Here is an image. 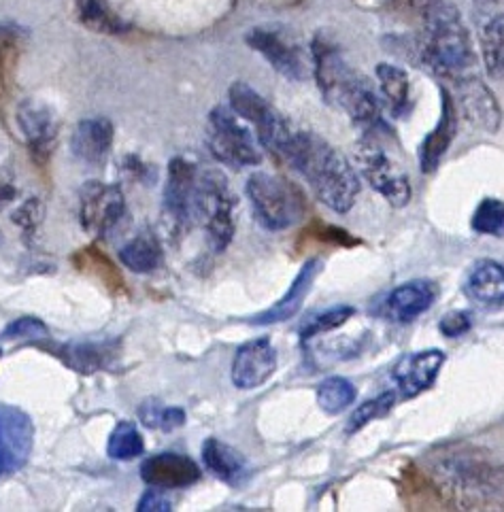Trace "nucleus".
Instances as JSON below:
<instances>
[{"label": "nucleus", "instance_id": "31", "mask_svg": "<svg viewBox=\"0 0 504 512\" xmlns=\"http://www.w3.org/2000/svg\"><path fill=\"white\" fill-rule=\"evenodd\" d=\"M139 419L149 430L173 432L186 423V411L179 406H166L158 398H147L139 406Z\"/></svg>", "mask_w": 504, "mask_h": 512}, {"label": "nucleus", "instance_id": "39", "mask_svg": "<svg viewBox=\"0 0 504 512\" xmlns=\"http://www.w3.org/2000/svg\"><path fill=\"white\" fill-rule=\"evenodd\" d=\"M137 510L139 512H168V510H173V504L158 487H154V489H149V491L143 493V498L139 500Z\"/></svg>", "mask_w": 504, "mask_h": 512}, {"label": "nucleus", "instance_id": "42", "mask_svg": "<svg viewBox=\"0 0 504 512\" xmlns=\"http://www.w3.org/2000/svg\"><path fill=\"white\" fill-rule=\"evenodd\" d=\"M0 357H3V351H0Z\"/></svg>", "mask_w": 504, "mask_h": 512}, {"label": "nucleus", "instance_id": "35", "mask_svg": "<svg viewBox=\"0 0 504 512\" xmlns=\"http://www.w3.org/2000/svg\"><path fill=\"white\" fill-rule=\"evenodd\" d=\"M394 394L392 391H385V394H381V396H377V398H373V400H368V402H364L362 406H358L354 413H351V417H349V423H347V434H356V432H360L364 425H368L371 423L373 419H379V417H383V415H388L390 411H392V406H394Z\"/></svg>", "mask_w": 504, "mask_h": 512}, {"label": "nucleus", "instance_id": "26", "mask_svg": "<svg viewBox=\"0 0 504 512\" xmlns=\"http://www.w3.org/2000/svg\"><path fill=\"white\" fill-rule=\"evenodd\" d=\"M120 262L137 275H149L162 264V247L149 232L134 236L120 249Z\"/></svg>", "mask_w": 504, "mask_h": 512}, {"label": "nucleus", "instance_id": "10", "mask_svg": "<svg viewBox=\"0 0 504 512\" xmlns=\"http://www.w3.org/2000/svg\"><path fill=\"white\" fill-rule=\"evenodd\" d=\"M35 447V425L18 406L0 404V476L20 472Z\"/></svg>", "mask_w": 504, "mask_h": 512}, {"label": "nucleus", "instance_id": "3", "mask_svg": "<svg viewBox=\"0 0 504 512\" xmlns=\"http://www.w3.org/2000/svg\"><path fill=\"white\" fill-rule=\"evenodd\" d=\"M424 62L432 73L456 81L475 75V49L460 11L453 5L439 3L428 13L426 39L422 47Z\"/></svg>", "mask_w": 504, "mask_h": 512}, {"label": "nucleus", "instance_id": "33", "mask_svg": "<svg viewBox=\"0 0 504 512\" xmlns=\"http://www.w3.org/2000/svg\"><path fill=\"white\" fill-rule=\"evenodd\" d=\"M77 7H79L83 24H88L90 28H94L98 32L117 34L126 28L120 17H115L107 9L103 0H77Z\"/></svg>", "mask_w": 504, "mask_h": 512}, {"label": "nucleus", "instance_id": "6", "mask_svg": "<svg viewBox=\"0 0 504 512\" xmlns=\"http://www.w3.org/2000/svg\"><path fill=\"white\" fill-rule=\"evenodd\" d=\"M207 147L211 156L230 168L258 166L262 151L256 136L232 109L215 107L207 119Z\"/></svg>", "mask_w": 504, "mask_h": 512}, {"label": "nucleus", "instance_id": "24", "mask_svg": "<svg viewBox=\"0 0 504 512\" xmlns=\"http://www.w3.org/2000/svg\"><path fill=\"white\" fill-rule=\"evenodd\" d=\"M479 45L487 75L504 79V11L481 15Z\"/></svg>", "mask_w": 504, "mask_h": 512}, {"label": "nucleus", "instance_id": "18", "mask_svg": "<svg viewBox=\"0 0 504 512\" xmlns=\"http://www.w3.org/2000/svg\"><path fill=\"white\" fill-rule=\"evenodd\" d=\"M198 170L186 158H175L168 164V179L164 187V209L177 226L192 219V204Z\"/></svg>", "mask_w": 504, "mask_h": 512}, {"label": "nucleus", "instance_id": "40", "mask_svg": "<svg viewBox=\"0 0 504 512\" xmlns=\"http://www.w3.org/2000/svg\"><path fill=\"white\" fill-rule=\"evenodd\" d=\"M126 170H128V173H130L132 177H137V179H141V181H145V177L156 175L154 170L143 166V162H141L137 156H128V158H126Z\"/></svg>", "mask_w": 504, "mask_h": 512}, {"label": "nucleus", "instance_id": "25", "mask_svg": "<svg viewBox=\"0 0 504 512\" xmlns=\"http://www.w3.org/2000/svg\"><path fill=\"white\" fill-rule=\"evenodd\" d=\"M466 294L479 304L504 302V266L494 260L479 262L466 279Z\"/></svg>", "mask_w": 504, "mask_h": 512}, {"label": "nucleus", "instance_id": "15", "mask_svg": "<svg viewBox=\"0 0 504 512\" xmlns=\"http://www.w3.org/2000/svg\"><path fill=\"white\" fill-rule=\"evenodd\" d=\"M443 364H445V353L439 349L409 353L394 366L392 379L402 396L413 398L434 385Z\"/></svg>", "mask_w": 504, "mask_h": 512}, {"label": "nucleus", "instance_id": "21", "mask_svg": "<svg viewBox=\"0 0 504 512\" xmlns=\"http://www.w3.org/2000/svg\"><path fill=\"white\" fill-rule=\"evenodd\" d=\"M443 94V111L439 126H436L422 143V149H419V166H422V173H434L439 168L441 160L445 158V153L449 151L453 139H456V130H458V117H456V102L449 96L447 90Z\"/></svg>", "mask_w": 504, "mask_h": 512}, {"label": "nucleus", "instance_id": "4", "mask_svg": "<svg viewBox=\"0 0 504 512\" xmlns=\"http://www.w3.org/2000/svg\"><path fill=\"white\" fill-rule=\"evenodd\" d=\"M245 192L260 226L273 232L300 224L309 209L307 198L296 183L275 173H264V170H258L247 179Z\"/></svg>", "mask_w": 504, "mask_h": 512}, {"label": "nucleus", "instance_id": "29", "mask_svg": "<svg viewBox=\"0 0 504 512\" xmlns=\"http://www.w3.org/2000/svg\"><path fill=\"white\" fill-rule=\"evenodd\" d=\"M356 385L343 377H328L317 387V404L328 415H341L356 402Z\"/></svg>", "mask_w": 504, "mask_h": 512}, {"label": "nucleus", "instance_id": "8", "mask_svg": "<svg viewBox=\"0 0 504 512\" xmlns=\"http://www.w3.org/2000/svg\"><path fill=\"white\" fill-rule=\"evenodd\" d=\"M354 158L368 185L388 200L392 207H405L411 200V185L405 170L385 153L379 143L371 139L360 141L356 145Z\"/></svg>", "mask_w": 504, "mask_h": 512}, {"label": "nucleus", "instance_id": "20", "mask_svg": "<svg viewBox=\"0 0 504 512\" xmlns=\"http://www.w3.org/2000/svg\"><path fill=\"white\" fill-rule=\"evenodd\" d=\"M439 289L428 279H415L398 285L385 300V315L396 323H411L434 304Z\"/></svg>", "mask_w": 504, "mask_h": 512}, {"label": "nucleus", "instance_id": "34", "mask_svg": "<svg viewBox=\"0 0 504 512\" xmlns=\"http://www.w3.org/2000/svg\"><path fill=\"white\" fill-rule=\"evenodd\" d=\"M354 315H356L354 306L339 304V306H334V309L317 313L313 319L305 321V326L300 328V336L305 338V340H309V338H313V336H317V334H324V332L336 330V328H341L343 323H347Z\"/></svg>", "mask_w": 504, "mask_h": 512}, {"label": "nucleus", "instance_id": "5", "mask_svg": "<svg viewBox=\"0 0 504 512\" xmlns=\"http://www.w3.org/2000/svg\"><path fill=\"white\" fill-rule=\"evenodd\" d=\"M234 200L226 177L217 170H207L196 177L192 219H198L205 228L213 251L222 253L234 236Z\"/></svg>", "mask_w": 504, "mask_h": 512}, {"label": "nucleus", "instance_id": "22", "mask_svg": "<svg viewBox=\"0 0 504 512\" xmlns=\"http://www.w3.org/2000/svg\"><path fill=\"white\" fill-rule=\"evenodd\" d=\"M203 462L205 468L224 481L226 485L239 487L249 479V464L243 453L226 445L220 438H207L203 445Z\"/></svg>", "mask_w": 504, "mask_h": 512}, {"label": "nucleus", "instance_id": "12", "mask_svg": "<svg viewBox=\"0 0 504 512\" xmlns=\"http://www.w3.org/2000/svg\"><path fill=\"white\" fill-rule=\"evenodd\" d=\"M277 370V351L271 338H254L241 345L232 362V383L239 389H256L273 377Z\"/></svg>", "mask_w": 504, "mask_h": 512}, {"label": "nucleus", "instance_id": "36", "mask_svg": "<svg viewBox=\"0 0 504 512\" xmlns=\"http://www.w3.org/2000/svg\"><path fill=\"white\" fill-rule=\"evenodd\" d=\"M45 334H47V328L41 319L22 317V319L11 321L5 328V332L0 334V338L15 340V338H37V336H45Z\"/></svg>", "mask_w": 504, "mask_h": 512}, {"label": "nucleus", "instance_id": "9", "mask_svg": "<svg viewBox=\"0 0 504 512\" xmlns=\"http://www.w3.org/2000/svg\"><path fill=\"white\" fill-rule=\"evenodd\" d=\"M126 213V198L120 185L90 181L81 187L79 219L86 232L109 236Z\"/></svg>", "mask_w": 504, "mask_h": 512}, {"label": "nucleus", "instance_id": "37", "mask_svg": "<svg viewBox=\"0 0 504 512\" xmlns=\"http://www.w3.org/2000/svg\"><path fill=\"white\" fill-rule=\"evenodd\" d=\"M11 217H13V224L20 226L24 232L37 230L39 224H41V219H43V204H41V200L32 198V200L24 202L22 207L15 211Z\"/></svg>", "mask_w": 504, "mask_h": 512}, {"label": "nucleus", "instance_id": "16", "mask_svg": "<svg viewBox=\"0 0 504 512\" xmlns=\"http://www.w3.org/2000/svg\"><path fill=\"white\" fill-rule=\"evenodd\" d=\"M141 479L149 487L181 489L200 481V468L188 455L158 453L141 464Z\"/></svg>", "mask_w": 504, "mask_h": 512}, {"label": "nucleus", "instance_id": "14", "mask_svg": "<svg viewBox=\"0 0 504 512\" xmlns=\"http://www.w3.org/2000/svg\"><path fill=\"white\" fill-rule=\"evenodd\" d=\"M245 41L262 58L271 62V66L283 77L292 81H302L307 77V64L302 60L298 47H294L288 39H283L281 34L268 28H254L245 34Z\"/></svg>", "mask_w": 504, "mask_h": 512}, {"label": "nucleus", "instance_id": "32", "mask_svg": "<svg viewBox=\"0 0 504 512\" xmlns=\"http://www.w3.org/2000/svg\"><path fill=\"white\" fill-rule=\"evenodd\" d=\"M470 226L477 234L504 238V200L483 198L470 219Z\"/></svg>", "mask_w": 504, "mask_h": 512}, {"label": "nucleus", "instance_id": "19", "mask_svg": "<svg viewBox=\"0 0 504 512\" xmlns=\"http://www.w3.org/2000/svg\"><path fill=\"white\" fill-rule=\"evenodd\" d=\"M324 270V262L319 258H311L302 268L298 270L296 279L292 281L288 294H285L279 302H275L271 309L251 317L249 323H254V326H273V323H283V321H290L294 315H298V311L302 309V304H305L313 283L317 281V277L322 275Z\"/></svg>", "mask_w": 504, "mask_h": 512}, {"label": "nucleus", "instance_id": "13", "mask_svg": "<svg viewBox=\"0 0 504 512\" xmlns=\"http://www.w3.org/2000/svg\"><path fill=\"white\" fill-rule=\"evenodd\" d=\"M453 85H456L458 105L468 122L485 132H496L502 122V111L494 92L477 75L460 77Z\"/></svg>", "mask_w": 504, "mask_h": 512}, {"label": "nucleus", "instance_id": "23", "mask_svg": "<svg viewBox=\"0 0 504 512\" xmlns=\"http://www.w3.org/2000/svg\"><path fill=\"white\" fill-rule=\"evenodd\" d=\"M117 355V345L111 340L105 343H92V340H77V343H66L58 347L60 360L79 374H94L109 366V362Z\"/></svg>", "mask_w": 504, "mask_h": 512}, {"label": "nucleus", "instance_id": "30", "mask_svg": "<svg viewBox=\"0 0 504 512\" xmlns=\"http://www.w3.org/2000/svg\"><path fill=\"white\" fill-rule=\"evenodd\" d=\"M377 79L381 85V92L385 98H388L392 109L396 113H402V109L409 105V98H411L409 75L396 64L381 62L377 64Z\"/></svg>", "mask_w": 504, "mask_h": 512}, {"label": "nucleus", "instance_id": "38", "mask_svg": "<svg viewBox=\"0 0 504 512\" xmlns=\"http://www.w3.org/2000/svg\"><path fill=\"white\" fill-rule=\"evenodd\" d=\"M470 328H473V317L464 311H451L443 315L439 323L441 334H445L447 338H460L466 332H470Z\"/></svg>", "mask_w": 504, "mask_h": 512}, {"label": "nucleus", "instance_id": "1", "mask_svg": "<svg viewBox=\"0 0 504 512\" xmlns=\"http://www.w3.org/2000/svg\"><path fill=\"white\" fill-rule=\"evenodd\" d=\"M279 160L298 170L328 209L347 213L356 204L360 194L356 170L343 153L324 141L322 136L296 128L290 141L281 149Z\"/></svg>", "mask_w": 504, "mask_h": 512}, {"label": "nucleus", "instance_id": "11", "mask_svg": "<svg viewBox=\"0 0 504 512\" xmlns=\"http://www.w3.org/2000/svg\"><path fill=\"white\" fill-rule=\"evenodd\" d=\"M15 122H18L24 141L30 149V158L37 164L45 166L52 158V149L58 139V117L54 109L45 105L43 100L28 98L20 102L15 111Z\"/></svg>", "mask_w": 504, "mask_h": 512}, {"label": "nucleus", "instance_id": "28", "mask_svg": "<svg viewBox=\"0 0 504 512\" xmlns=\"http://www.w3.org/2000/svg\"><path fill=\"white\" fill-rule=\"evenodd\" d=\"M143 451H145V440L137 425L132 421L117 423L107 442V455L115 459V462H132V459L141 457Z\"/></svg>", "mask_w": 504, "mask_h": 512}, {"label": "nucleus", "instance_id": "7", "mask_svg": "<svg viewBox=\"0 0 504 512\" xmlns=\"http://www.w3.org/2000/svg\"><path fill=\"white\" fill-rule=\"evenodd\" d=\"M228 100L230 109L256 128L258 143L279 158L281 149L290 141L296 128L245 81H234L230 85Z\"/></svg>", "mask_w": 504, "mask_h": 512}, {"label": "nucleus", "instance_id": "2", "mask_svg": "<svg viewBox=\"0 0 504 512\" xmlns=\"http://www.w3.org/2000/svg\"><path fill=\"white\" fill-rule=\"evenodd\" d=\"M315 81L330 105L341 107L362 128L379 124V105L366 81L347 66L341 51L326 37L317 34L313 39Z\"/></svg>", "mask_w": 504, "mask_h": 512}, {"label": "nucleus", "instance_id": "27", "mask_svg": "<svg viewBox=\"0 0 504 512\" xmlns=\"http://www.w3.org/2000/svg\"><path fill=\"white\" fill-rule=\"evenodd\" d=\"M73 264L83 275L94 277L98 283H103L105 289L117 294L124 289V279L120 275L117 266L107 258L105 253H100L96 247H83L73 255Z\"/></svg>", "mask_w": 504, "mask_h": 512}, {"label": "nucleus", "instance_id": "41", "mask_svg": "<svg viewBox=\"0 0 504 512\" xmlns=\"http://www.w3.org/2000/svg\"><path fill=\"white\" fill-rule=\"evenodd\" d=\"M473 3L479 15H490V13L502 11L504 7V0H473Z\"/></svg>", "mask_w": 504, "mask_h": 512}, {"label": "nucleus", "instance_id": "17", "mask_svg": "<svg viewBox=\"0 0 504 512\" xmlns=\"http://www.w3.org/2000/svg\"><path fill=\"white\" fill-rule=\"evenodd\" d=\"M113 124L107 117L81 119L71 134L73 156L86 166H103L113 147Z\"/></svg>", "mask_w": 504, "mask_h": 512}]
</instances>
